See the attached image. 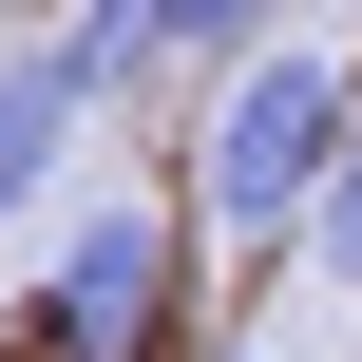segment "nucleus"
Listing matches in <instances>:
<instances>
[{
	"mask_svg": "<svg viewBox=\"0 0 362 362\" xmlns=\"http://www.w3.org/2000/svg\"><path fill=\"white\" fill-rule=\"evenodd\" d=\"M344 134H362V57L344 38H267V57L210 95V134H191V210H210L229 248H305Z\"/></svg>",
	"mask_w": 362,
	"mask_h": 362,
	"instance_id": "f257e3e1",
	"label": "nucleus"
},
{
	"mask_svg": "<svg viewBox=\"0 0 362 362\" xmlns=\"http://www.w3.org/2000/svg\"><path fill=\"white\" fill-rule=\"evenodd\" d=\"M38 344L57 362H153L172 344V210H153V191H76L57 286H38Z\"/></svg>",
	"mask_w": 362,
	"mask_h": 362,
	"instance_id": "f03ea898",
	"label": "nucleus"
},
{
	"mask_svg": "<svg viewBox=\"0 0 362 362\" xmlns=\"http://www.w3.org/2000/svg\"><path fill=\"white\" fill-rule=\"evenodd\" d=\"M76 134H95V76H76V38H0V229H19V210H57Z\"/></svg>",
	"mask_w": 362,
	"mask_h": 362,
	"instance_id": "7ed1b4c3",
	"label": "nucleus"
},
{
	"mask_svg": "<svg viewBox=\"0 0 362 362\" xmlns=\"http://www.w3.org/2000/svg\"><path fill=\"white\" fill-rule=\"evenodd\" d=\"M76 76H95V95H153V76H172V0H95V19H76Z\"/></svg>",
	"mask_w": 362,
	"mask_h": 362,
	"instance_id": "20e7f679",
	"label": "nucleus"
},
{
	"mask_svg": "<svg viewBox=\"0 0 362 362\" xmlns=\"http://www.w3.org/2000/svg\"><path fill=\"white\" fill-rule=\"evenodd\" d=\"M172 57H191V76H248V57H267V0H172Z\"/></svg>",
	"mask_w": 362,
	"mask_h": 362,
	"instance_id": "39448f33",
	"label": "nucleus"
},
{
	"mask_svg": "<svg viewBox=\"0 0 362 362\" xmlns=\"http://www.w3.org/2000/svg\"><path fill=\"white\" fill-rule=\"evenodd\" d=\"M305 267H325V286H362V134H344V172H325V229H305Z\"/></svg>",
	"mask_w": 362,
	"mask_h": 362,
	"instance_id": "423d86ee",
	"label": "nucleus"
},
{
	"mask_svg": "<svg viewBox=\"0 0 362 362\" xmlns=\"http://www.w3.org/2000/svg\"><path fill=\"white\" fill-rule=\"evenodd\" d=\"M172 362H267V344H229V325H210V344H172Z\"/></svg>",
	"mask_w": 362,
	"mask_h": 362,
	"instance_id": "0eeeda50",
	"label": "nucleus"
}]
</instances>
